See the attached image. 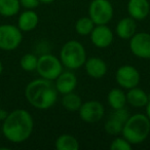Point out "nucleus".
<instances>
[{"label":"nucleus","instance_id":"nucleus-9","mask_svg":"<svg viewBox=\"0 0 150 150\" xmlns=\"http://www.w3.org/2000/svg\"><path fill=\"white\" fill-rule=\"evenodd\" d=\"M81 120L88 123H95L100 121L105 115V108L99 101L92 100L83 102L78 110Z\"/></svg>","mask_w":150,"mask_h":150},{"label":"nucleus","instance_id":"nucleus-3","mask_svg":"<svg viewBox=\"0 0 150 150\" xmlns=\"http://www.w3.org/2000/svg\"><path fill=\"white\" fill-rule=\"evenodd\" d=\"M150 134V119L146 114L136 113L125 123L121 135L132 144L138 145L144 142Z\"/></svg>","mask_w":150,"mask_h":150},{"label":"nucleus","instance_id":"nucleus-14","mask_svg":"<svg viewBox=\"0 0 150 150\" xmlns=\"http://www.w3.org/2000/svg\"><path fill=\"white\" fill-rule=\"evenodd\" d=\"M83 66L86 68V74L95 79H100L104 77L108 69L106 62L99 57H91L86 59Z\"/></svg>","mask_w":150,"mask_h":150},{"label":"nucleus","instance_id":"nucleus-11","mask_svg":"<svg viewBox=\"0 0 150 150\" xmlns=\"http://www.w3.org/2000/svg\"><path fill=\"white\" fill-rule=\"evenodd\" d=\"M129 112L123 107L120 109H115L110 115L107 121L105 122L104 129L107 134L111 136H118L122 133V129L125 123L129 119Z\"/></svg>","mask_w":150,"mask_h":150},{"label":"nucleus","instance_id":"nucleus-19","mask_svg":"<svg viewBox=\"0 0 150 150\" xmlns=\"http://www.w3.org/2000/svg\"><path fill=\"white\" fill-rule=\"evenodd\" d=\"M107 101H108V104L110 105V107L113 110L123 108L127 103V93L123 92L122 88H114L108 93Z\"/></svg>","mask_w":150,"mask_h":150},{"label":"nucleus","instance_id":"nucleus-2","mask_svg":"<svg viewBox=\"0 0 150 150\" xmlns=\"http://www.w3.org/2000/svg\"><path fill=\"white\" fill-rule=\"evenodd\" d=\"M58 91L52 80L38 78L30 81L25 88V97L31 106L40 110L52 108L58 101Z\"/></svg>","mask_w":150,"mask_h":150},{"label":"nucleus","instance_id":"nucleus-31","mask_svg":"<svg viewBox=\"0 0 150 150\" xmlns=\"http://www.w3.org/2000/svg\"><path fill=\"white\" fill-rule=\"evenodd\" d=\"M0 108H1V97H0Z\"/></svg>","mask_w":150,"mask_h":150},{"label":"nucleus","instance_id":"nucleus-20","mask_svg":"<svg viewBox=\"0 0 150 150\" xmlns=\"http://www.w3.org/2000/svg\"><path fill=\"white\" fill-rule=\"evenodd\" d=\"M54 147L57 150H78L80 146L78 140L74 136L63 134L57 138Z\"/></svg>","mask_w":150,"mask_h":150},{"label":"nucleus","instance_id":"nucleus-23","mask_svg":"<svg viewBox=\"0 0 150 150\" xmlns=\"http://www.w3.org/2000/svg\"><path fill=\"white\" fill-rule=\"evenodd\" d=\"M95 26L96 25L90 17H82L78 19L76 24H75V31L77 32V34H79V35L86 36L92 33Z\"/></svg>","mask_w":150,"mask_h":150},{"label":"nucleus","instance_id":"nucleus-10","mask_svg":"<svg viewBox=\"0 0 150 150\" xmlns=\"http://www.w3.org/2000/svg\"><path fill=\"white\" fill-rule=\"evenodd\" d=\"M132 54L140 59H150V34L147 32L135 33L129 39Z\"/></svg>","mask_w":150,"mask_h":150},{"label":"nucleus","instance_id":"nucleus-25","mask_svg":"<svg viewBox=\"0 0 150 150\" xmlns=\"http://www.w3.org/2000/svg\"><path fill=\"white\" fill-rule=\"evenodd\" d=\"M132 144L125 137H116L110 144L111 150H131Z\"/></svg>","mask_w":150,"mask_h":150},{"label":"nucleus","instance_id":"nucleus-17","mask_svg":"<svg viewBox=\"0 0 150 150\" xmlns=\"http://www.w3.org/2000/svg\"><path fill=\"white\" fill-rule=\"evenodd\" d=\"M136 21L131 17L123 18L117 23L115 32L116 35L121 39H131L136 33Z\"/></svg>","mask_w":150,"mask_h":150},{"label":"nucleus","instance_id":"nucleus-27","mask_svg":"<svg viewBox=\"0 0 150 150\" xmlns=\"http://www.w3.org/2000/svg\"><path fill=\"white\" fill-rule=\"evenodd\" d=\"M7 115H8V112L6 110H3L2 108H0V120L3 121L7 117Z\"/></svg>","mask_w":150,"mask_h":150},{"label":"nucleus","instance_id":"nucleus-13","mask_svg":"<svg viewBox=\"0 0 150 150\" xmlns=\"http://www.w3.org/2000/svg\"><path fill=\"white\" fill-rule=\"evenodd\" d=\"M54 86L59 94L66 95L68 93L74 92L77 86V77L71 71H63L54 80Z\"/></svg>","mask_w":150,"mask_h":150},{"label":"nucleus","instance_id":"nucleus-8","mask_svg":"<svg viewBox=\"0 0 150 150\" xmlns=\"http://www.w3.org/2000/svg\"><path fill=\"white\" fill-rule=\"evenodd\" d=\"M115 79L121 88L129 90L139 86L141 75L138 69L133 65H122L117 69Z\"/></svg>","mask_w":150,"mask_h":150},{"label":"nucleus","instance_id":"nucleus-12","mask_svg":"<svg viewBox=\"0 0 150 150\" xmlns=\"http://www.w3.org/2000/svg\"><path fill=\"white\" fill-rule=\"evenodd\" d=\"M92 43L98 48H106L113 42V32L107 25H96L90 34Z\"/></svg>","mask_w":150,"mask_h":150},{"label":"nucleus","instance_id":"nucleus-15","mask_svg":"<svg viewBox=\"0 0 150 150\" xmlns=\"http://www.w3.org/2000/svg\"><path fill=\"white\" fill-rule=\"evenodd\" d=\"M127 13L135 21H143L149 16L150 3L148 0H129Z\"/></svg>","mask_w":150,"mask_h":150},{"label":"nucleus","instance_id":"nucleus-21","mask_svg":"<svg viewBox=\"0 0 150 150\" xmlns=\"http://www.w3.org/2000/svg\"><path fill=\"white\" fill-rule=\"evenodd\" d=\"M82 100L77 94L74 92L68 93L66 95H63L62 98V105L67 111L70 112H76L79 110V108L82 105Z\"/></svg>","mask_w":150,"mask_h":150},{"label":"nucleus","instance_id":"nucleus-28","mask_svg":"<svg viewBox=\"0 0 150 150\" xmlns=\"http://www.w3.org/2000/svg\"><path fill=\"white\" fill-rule=\"evenodd\" d=\"M145 109H146V115H147V117L150 119V99H149V101H148L147 105L145 106Z\"/></svg>","mask_w":150,"mask_h":150},{"label":"nucleus","instance_id":"nucleus-7","mask_svg":"<svg viewBox=\"0 0 150 150\" xmlns=\"http://www.w3.org/2000/svg\"><path fill=\"white\" fill-rule=\"evenodd\" d=\"M23 40L22 31L18 26L11 24L0 25V50H13L20 46Z\"/></svg>","mask_w":150,"mask_h":150},{"label":"nucleus","instance_id":"nucleus-30","mask_svg":"<svg viewBox=\"0 0 150 150\" xmlns=\"http://www.w3.org/2000/svg\"><path fill=\"white\" fill-rule=\"evenodd\" d=\"M2 72H3V64H2L1 59H0V75L2 74Z\"/></svg>","mask_w":150,"mask_h":150},{"label":"nucleus","instance_id":"nucleus-18","mask_svg":"<svg viewBox=\"0 0 150 150\" xmlns=\"http://www.w3.org/2000/svg\"><path fill=\"white\" fill-rule=\"evenodd\" d=\"M127 101L131 106L135 107V108H141V107H145L147 105L149 97L145 91L136 86V88L127 90Z\"/></svg>","mask_w":150,"mask_h":150},{"label":"nucleus","instance_id":"nucleus-16","mask_svg":"<svg viewBox=\"0 0 150 150\" xmlns=\"http://www.w3.org/2000/svg\"><path fill=\"white\" fill-rule=\"evenodd\" d=\"M39 23V17L33 9H26L18 19V27L22 32H30L36 29Z\"/></svg>","mask_w":150,"mask_h":150},{"label":"nucleus","instance_id":"nucleus-6","mask_svg":"<svg viewBox=\"0 0 150 150\" xmlns=\"http://www.w3.org/2000/svg\"><path fill=\"white\" fill-rule=\"evenodd\" d=\"M113 6L109 0H93L88 6V17L95 25H107L113 18Z\"/></svg>","mask_w":150,"mask_h":150},{"label":"nucleus","instance_id":"nucleus-26","mask_svg":"<svg viewBox=\"0 0 150 150\" xmlns=\"http://www.w3.org/2000/svg\"><path fill=\"white\" fill-rule=\"evenodd\" d=\"M21 6L25 9H35L40 4L39 0H20Z\"/></svg>","mask_w":150,"mask_h":150},{"label":"nucleus","instance_id":"nucleus-24","mask_svg":"<svg viewBox=\"0 0 150 150\" xmlns=\"http://www.w3.org/2000/svg\"><path fill=\"white\" fill-rule=\"evenodd\" d=\"M38 58L33 54H26L20 60L21 68L26 72H32L35 71L37 68Z\"/></svg>","mask_w":150,"mask_h":150},{"label":"nucleus","instance_id":"nucleus-4","mask_svg":"<svg viewBox=\"0 0 150 150\" xmlns=\"http://www.w3.org/2000/svg\"><path fill=\"white\" fill-rule=\"evenodd\" d=\"M86 52L84 46L77 40H69L62 46L60 60L63 66L69 70L81 68L86 61Z\"/></svg>","mask_w":150,"mask_h":150},{"label":"nucleus","instance_id":"nucleus-1","mask_svg":"<svg viewBox=\"0 0 150 150\" xmlns=\"http://www.w3.org/2000/svg\"><path fill=\"white\" fill-rule=\"evenodd\" d=\"M34 120L25 109H16L8 113L2 123V134L11 143H23L31 137Z\"/></svg>","mask_w":150,"mask_h":150},{"label":"nucleus","instance_id":"nucleus-5","mask_svg":"<svg viewBox=\"0 0 150 150\" xmlns=\"http://www.w3.org/2000/svg\"><path fill=\"white\" fill-rule=\"evenodd\" d=\"M63 67L59 58L52 54H44L38 58L36 71L42 78L54 81L63 72Z\"/></svg>","mask_w":150,"mask_h":150},{"label":"nucleus","instance_id":"nucleus-29","mask_svg":"<svg viewBox=\"0 0 150 150\" xmlns=\"http://www.w3.org/2000/svg\"><path fill=\"white\" fill-rule=\"evenodd\" d=\"M40 3H42V4H50V3L54 2L56 0H39Z\"/></svg>","mask_w":150,"mask_h":150},{"label":"nucleus","instance_id":"nucleus-22","mask_svg":"<svg viewBox=\"0 0 150 150\" xmlns=\"http://www.w3.org/2000/svg\"><path fill=\"white\" fill-rule=\"evenodd\" d=\"M21 9L20 0H0V16L13 17Z\"/></svg>","mask_w":150,"mask_h":150}]
</instances>
